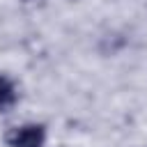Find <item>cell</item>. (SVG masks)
<instances>
[{"label": "cell", "mask_w": 147, "mask_h": 147, "mask_svg": "<svg viewBox=\"0 0 147 147\" xmlns=\"http://www.w3.org/2000/svg\"><path fill=\"white\" fill-rule=\"evenodd\" d=\"M7 147H44L46 145V126L37 122L11 126L5 133Z\"/></svg>", "instance_id": "obj_1"}, {"label": "cell", "mask_w": 147, "mask_h": 147, "mask_svg": "<svg viewBox=\"0 0 147 147\" xmlns=\"http://www.w3.org/2000/svg\"><path fill=\"white\" fill-rule=\"evenodd\" d=\"M16 101H18L16 85L7 76H0V110H9Z\"/></svg>", "instance_id": "obj_2"}]
</instances>
